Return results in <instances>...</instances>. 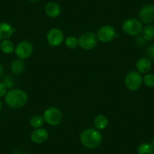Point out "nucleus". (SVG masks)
I'll list each match as a JSON object with an SVG mask.
<instances>
[{
    "label": "nucleus",
    "mask_w": 154,
    "mask_h": 154,
    "mask_svg": "<svg viewBox=\"0 0 154 154\" xmlns=\"http://www.w3.org/2000/svg\"><path fill=\"white\" fill-rule=\"evenodd\" d=\"M146 53H147L148 58L149 60H154V45H151L150 46L148 47Z\"/></svg>",
    "instance_id": "b1692460"
},
{
    "label": "nucleus",
    "mask_w": 154,
    "mask_h": 154,
    "mask_svg": "<svg viewBox=\"0 0 154 154\" xmlns=\"http://www.w3.org/2000/svg\"><path fill=\"white\" fill-rule=\"evenodd\" d=\"M29 2H38V1H39V0H29Z\"/></svg>",
    "instance_id": "cd10ccee"
},
{
    "label": "nucleus",
    "mask_w": 154,
    "mask_h": 154,
    "mask_svg": "<svg viewBox=\"0 0 154 154\" xmlns=\"http://www.w3.org/2000/svg\"><path fill=\"white\" fill-rule=\"evenodd\" d=\"M143 83V77L137 71H131L125 78V85L130 91H137Z\"/></svg>",
    "instance_id": "39448f33"
},
{
    "label": "nucleus",
    "mask_w": 154,
    "mask_h": 154,
    "mask_svg": "<svg viewBox=\"0 0 154 154\" xmlns=\"http://www.w3.org/2000/svg\"><path fill=\"white\" fill-rule=\"evenodd\" d=\"M97 35L92 32H86L82 34L79 38V45L84 50H91L96 47L97 44Z\"/></svg>",
    "instance_id": "423d86ee"
},
{
    "label": "nucleus",
    "mask_w": 154,
    "mask_h": 154,
    "mask_svg": "<svg viewBox=\"0 0 154 154\" xmlns=\"http://www.w3.org/2000/svg\"><path fill=\"white\" fill-rule=\"evenodd\" d=\"M143 82L146 86L149 88H153L154 87V75L153 74H146L143 78Z\"/></svg>",
    "instance_id": "4be33fe9"
},
{
    "label": "nucleus",
    "mask_w": 154,
    "mask_h": 154,
    "mask_svg": "<svg viewBox=\"0 0 154 154\" xmlns=\"http://www.w3.org/2000/svg\"><path fill=\"white\" fill-rule=\"evenodd\" d=\"M138 154H154V146L149 143H143L137 149Z\"/></svg>",
    "instance_id": "6ab92c4d"
},
{
    "label": "nucleus",
    "mask_w": 154,
    "mask_h": 154,
    "mask_svg": "<svg viewBox=\"0 0 154 154\" xmlns=\"http://www.w3.org/2000/svg\"><path fill=\"white\" fill-rule=\"evenodd\" d=\"M30 138L33 143L41 144V143H45L48 140V132L45 128H36L31 133Z\"/></svg>",
    "instance_id": "9b49d317"
},
{
    "label": "nucleus",
    "mask_w": 154,
    "mask_h": 154,
    "mask_svg": "<svg viewBox=\"0 0 154 154\" xmlns=\"http://www.w3.org/2000/svg\"><path fill=\"white\" fill-rule=\"evenodd\" d=\"M142 36L146 41H152L154 39V26L148 24L142 30Z\"/></svg>",
    "instance_id": "a211bd4d"
},
{
    "label": "nucleus",
    "mask_w": 154,
    "mask_h": 154,
    "mask_svg": "<svg viewBox=\"0 0 154 154\" xmlns=\"http://www.w3.org/2000/svg\"><path fill=\"white\" fill-rule=\"evenodd\" d=\"M2 101H1V100H0V111L2 110Z\"/></svg>",
    "instance_id": "bb28decb"
},
{
    "label": "nucleus",
    "mask_w": 154,
    "mask_h": 154,
    "mask_svg": "<svg viewBox=\"0 0 154 154\" xmlns=\"http://www.w3.org/2000/svg\"><path fill=\"white\" fill-rule=\"evenodd\" d=\"M43 119L48 125L57 126L61 122L63 115H62L61 111L58 108L51 106L45 110L43 113Z\"/></svg>",
    "instance_id": "7ed1b4c3"
},
{
    "label": "nucleus",
    "mask_w": 154,
    "mask_h": 154,
    "mask_svg": "<svg viewBox=\"0 0 154 154\" xmlns=\"http://www.w3.org/2000/svg\"><path fill=\"white\" fill-rule=\"evenodd\" d=\"M151 61L148 57H140L136 63V68L140 73H146L151 69Z\"/></svg>",
    "instance_id": "4468645a"
},
{
    "label": "nucleus",
    "mask_w": 154,
    "mask_h": 154,
    "mask_svg": "<svg viewBox=\"0 0 154 154\" xmlns=\"http://www.w3.org/2000/svg\"><path fill=\"white\" fill-rule=\"evenodd\" d=\"M140 22L145 24H150L154 20V5L147 4L140 8L138 13Z\"/></svg>",
    "instance_id": "9d476101"
},
{
    "label": "nucleus",
    "mask_w": 154,
    "mask_h": 154,
    "mask_svg": "<svg viewBox=\"0 0 154 154\" xmlns=\"http://www.w3.org/2000/svg\"><path fill=\"white\" fill-rule=\"evenodd\" d=\"M122 30L125 33L132 36L140 35L143 30V26L140 20L135 18H129L125 20L122 23Z\"/></svg>",
    "instance_id": "20e7f679"
},
{
    "label": "nucleus",
    "mask_w": 154,
    "mask_h": 154,
    "mask_svg": "<svg viewBox=\"0 0 154 154\" xmlns=\"http://www.w3.org/2000/svg\"><path fill=\"white\" fill-rule=\"evenodd\" d=\"M3 71H4L3 66H2V65L0 63V76L2 75V73H3Z\"/></svg>",
    "instance_id": "a878e982"
},
{
    "label": "nucleus",
    "mask_w": 154,
    "mask_h": 154,
    "mask_svg": "<svg viewBox=\"0 0 154 154\" xmlns=\"http://www.w3.org/2000/svg\"><path fill=\"white\" fill-rule=\"evenodd\" d=\"M7 92H8V88L6 85L3 82H0V97L5 96Z\"/></svg>",
    "instance_id": "5701e85b"
},
{
    "label": "nucleus",
    "mask_w": 154,
    "mask_h": 154,
    "mask_svg": "<svg viewBox=\"0 0 154 154\" xmlns=\"http://www.w3.org/2000/svg\"><path fill=\"white\" fill-rule=\"evenodd\" d=\"M44 122H45V120L43 119V116H34L29 121L30 125L35 129L42 128V125H44Z\"/></svg>",
    "instance_id": "aec40b11"
},
{
    "label": "nucleus",
    "mask_w": 154,
    "mask_h": 154,
    "mask_svg": "<svg viewBox=\"0 0 154 154\" xmlns=\"http://www.w3.org/2000/svg\"><path fill=\"white\" fill-rule=\"evenodd\" d=\"M109 121H108L107 117L104 115H98L94 119V125L96 129L98 131L103 130L107 127Z\"/></svg>",
    "instance_id": "2eb2a0df"
},
{
    "label": "nucleus",
    "mask_w": 154,
    "mask_h": 154,
    "mask_svg": "<svg viewBox=\"0 0 154 154\" xmlns=\"http://www.w3.org/2000/svg\"><path fill=\"white\" fill-rule=\"evenodd\" d=\"M15 31V28L13 27L8 23L6 22L0 23V40L9 39Z\"/></svg>",
    "instance_id": "ddd939ff"
},
{
    "label": "nucleus",
    "mask_w": 154,
    "mask_h": 154,
    "mask_svg": "<svg viewBox=\"0 0 154 154\" xmlns=\"http://www.w3.org/2000/svg\"><path fill=\"white\" fill-rule=\"evenodd\" d=\"M5 100L7 105L11 108L20 109L27 103L28 95L23 90L11 88L5 94Z\"/></svg>",
    "instance_id": "f257e3e1"
},
{
    "label": "nucleus",
    "mask_w": 154,
    "mask_h": 154,
    "mask_svg": "<svg viewBox=\"0 0 154 154\" xmlns=\"http://www.w3.org/2000/svg\"><path fill=\"white\" fill-rule=\"evenodd\" d=\"M21 154H27V153H21Z\"/></svg>",
    "instance_id": "c756f323"
},
{
    "label": "nucleus",
    "mask_w": 154,
    "mask_h": 154,
    "mask_svg": "<svg viewBox=\"0 0 154 154\" xmlns=\"http://www.w3.org/2000/svg\"><path fill=\"white\" fill-rule=\"evenodd\" d=\"M115 28L110 25H106L98 29L97 32V39L102 42H109L112 41L116 37H118Z\"/></svg>",
    "instance_id": "6e6552de"
},
{
    "label": "nucleus",
    "mask_w": 154,
    "mask_h": 154,
    "mask_svg": "<svg viewBox=\"0 0 154 154\" xmlns=\"http://www.w3.org/2000/svg\"><path fill=\"white\" fill-rule=\"evenodd\" d=\"M0 49L5 54H11L14 51L15 46L10 39H5L0 43Z\"/></svg>",
    "instance_id": "dca6fc26"
},
{
    "label": "nucleus",
    "mask_w": 154,
    "mask_h": 154,
    "mask_svg": "<svg viewBox=\"0 0 154 154\" xmlns=\"http://www.w3.org/2000/svg\"><path fill=\"white\" fill-rule=\"evenodd\" d=\"M65 45L69 49H74L79 45V38L75 36H68L65 39Z\"/></svg>",
    "instance_id": "412c9836"
},
{
    "label": "nucleus",
    "mask_w": 154,
    "mask_h": 154,
    "mask_svg": "<svg viewBox=\"0 0 154 154\" xmlns=\"http://www.w3.org/2000/svg\"><path fill=\"white\" fill-rule=\"evenodd\" d=\"M151 144H152V146H154V138L153 139H152V141H151Z\"/></svg>",
    "instance_id": "c85d7f7f"
},
{
    "label": "nucleus",
    "mask_w": 154,
    "mask_h": 154,
    "mask_svg": "<svg viewBox=\"0 0 154 154\" xmlns=\"http://www.w3.org/2000/svg\"><path fill=\"white\" fill-rule=\"evenodd\" d=\"M3 82L6 85L7 88H9V89L13 88V86H14V82H13V80L10 78V77H6V78H5Z\"/></svg>",
    "instance_id": "393cba45"
},
{
    "label": "nucleus",
    "mask_w": 154,
    "mask_h": 154,
    "mask_svg": "<svg viewBox=\"0 0 154 154\" xmlns=\"http://www.w3.org/2000/svg\"><path fill=\"white\" fill-rule=\"evenodd\" d=\"M64 40L63 32L58 28H52L47 34V41L50 46L57 47L61 45Z\"/></svg>",
    "instance_id": "1a4fd4ad"
},
{
    "label": "nucleus",
    "mask_w": 154,
    "mask_h": 154,
    "mask_svg": "<svg viewBox=\"0 0 154 154\" xmlns=\"http://www.w3.org/2000/svg\"><path fill=\"white\" fill-rule=\"evenodd\" d=\"M14 52L19 59L23 60H26L32 55L33 52V46L29 41L23 40L16 45Z\"/></svg>",
    "instance_id": "0eeeda50"
},
{
    "label": "nucleus",
    "mask_w": 154,
    "mask_h": 154,
    "mask_svg": "<svg viewBox=\"0 0 154 154\" xmlns=\"http://www.w3.org/2000/svg\"><path fill=\"white\" fill-rule=\"evenodd\" d=\"M11 70L14 74L22 73L24 70V63L21 59H16L11 64Z\"/></svg>",
    "instance_id": "f3484780"
},
{
    "label": "nucleus",
    "mask_w": 154,
    "mask_h": 154,
    "mask_svg": "<svg viewBox=\"0 0 154 154\" xmlns=\"http://www.w3.org/2000/svg\"><path fill=\"white\" fill-rule=\"evenodd\" d=\"M80 142L88 149H95L102 142V135L96 128H87L80 134Z\"/></svg>",
    "instance_id": "f03ea898"
},
{
    "label": "nucleus",
    "mask_w": 154,
    "mask_h": 154,
    "mask_svg": "<svg viewBox=\"0 0 154 154\" xmlns=\"http://www.w3.org/2000/svg\"><path fill=\"white\" fill-rule=\"evenodd\" d=\"M45 14L51 18L59 17L61 13V8L60 5L55 2H49L45 6Z\"/></svg>",
    "instance_id": "f8f14e48"
}]
</instances>
